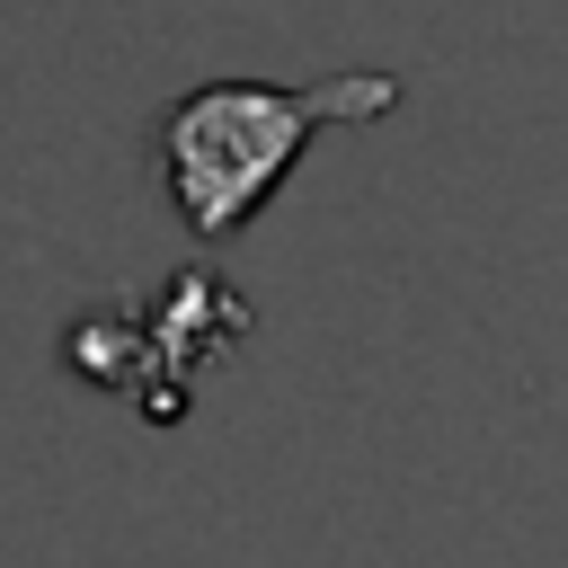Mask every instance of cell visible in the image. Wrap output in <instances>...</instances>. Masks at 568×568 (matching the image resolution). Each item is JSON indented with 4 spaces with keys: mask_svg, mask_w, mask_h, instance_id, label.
I'll return each mask as SVG.
<instances>
[{
    "mask_svg": "<svg viewBox=\"0 0 568 568\" xmlns=\"http://www.w3.org/2000/svg\"><path fill=\"white\" fill-rule=\"evenodd\" d=\"M399 71H320V80H195L151 115V169L169 213L213 248L248 231L293 160L337 124H382L399 106Z\"/></svg>",
    "mask_w": 568,
    "mask_h": 568,
    "instance_id": "1",
    "label": "cell"
},
{
    "mask_svg": "<svg viewBox=\"0 0 568 568\" xmlns=\"http://www.w3.org/2000/svg\"><path fill=\"white\" fill-rule=\"evenodd\" d=\"M248 328H257V311L213 266H178L151 302H98V311H80L71 337H62V364L89 390H115L151 426H169V417H186V382L222 346H240Z\"/></svg>",
    "mask_w": 568,
    "mask_h": 568,
    "instance_id": "2",
    "label": "cell"
}]
</instances>
